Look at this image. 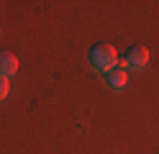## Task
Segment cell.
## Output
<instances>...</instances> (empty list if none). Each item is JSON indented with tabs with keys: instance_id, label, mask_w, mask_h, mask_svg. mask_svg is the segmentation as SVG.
Masks as SVG:
<instances>
[{
	"instance_id": "cell-1",
	"label": "cell",
	"mask_w": 159,
	"mask_h": 154,
	"mask_svg": "<svg viewBox=\"0 0 159 154\" xmlns=\"http://www.w3.org/2000/svg\"><path fill=\"white\" fill-rule=\"evenodd\" d=\"M90 64L100 72H111L118 64V51L111 44H95L90 49Z\"/></svg>"
},
{
	"instance_id": "cell-2",
	"label": "cell",
	"mask_w": 159,
	"mask_h": 154,
	"mask_svg": "<svg viewBox=\"0 0 159 154\" xmlns=\"http://www.w3.org/2000/svg\"><path fill=\"white\" fill-rule=\"evenodd\" d=\"M149 64V49L146 46H131L121 59V67L126 69H141Z\"/></svg>"
},
{
	"instance_id": "cell-4",
	"label": "cell",
	"mask_w": 159,
	"mask_h": 154,
	"mask_svg": "<svg viewBox=\"0 0 159 154\" xmlns=\"http://www.w3.org/2000/svg\"><path fill=\"white\" fill-rule=\"evenodd\" d=\"M126 82H128V77H126V69L123 67H116V69L108 72V85H111L113 90H123Z\"/></svg>"
},
{
	"instance_id": "cell-3",
	"label": "cell",
	"mask_w": 159,
	"mask_h": 154,
	"mask_svg": "<svg viewBox=\"0 0 159 154\" xmlns=\"http://www.w3.org/2000/svg\"><path fill=\"white\" fill-rule=\"evenodd\" d=\"M18 57L16 54H11V51H0V75L3 77H11V75H16L18 72Z\"/></svg>"
},
{
	"instance_id": "cell-5",
	"label": "cell",
	"mask_w": 159,
	"mask_h": 154,
	"mask_svg": "<svg viewBox=\"0 0 159 154\" xmlns=\"http://www.w3.org/2000/svg\"><path fill=\"white\" fill-rule=\"evenodd\" d=\"M8 92H11V82H8V77L0 75V100H5Z\"/></svg>"
}]
</instances>
